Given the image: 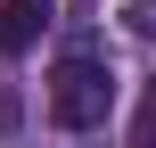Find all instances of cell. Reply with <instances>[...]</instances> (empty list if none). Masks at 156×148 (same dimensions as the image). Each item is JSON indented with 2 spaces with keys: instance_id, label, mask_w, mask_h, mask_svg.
I'll return each instance as SVG.
<instances>
[{
  "instance_id": "1",
  "label": "cell",
  "mask_w": 156,
  "mask_h": 148,
  "mask_svg": "<svg viewBox=\"0 0 156 148\" xmlns=\"http://www.w3.org/2000/svg\"><path fill=\"white\" fill-rule=\"evenodd\" d=\"M107 107H115V74H107L90 49L49 74V124H58V132H99Z\"/></svg>"
},
{
  "instance_id": "2",
  "label": "cell",
  "mask_w": 156,
  "mask_h": 148,
  "mask_svg": "<svg viewBox=\"0 0 156 148\" xmlns=\"http://www.w3.org/2000/svg\"><path fill=\"white\" fill-rule=\"evenodd\" d=\"M49 25H58V8H49V0H0V58H25Z\"/></svg>"
},
{
  "instance_id": "3",
  "label": "cell",
  "mask_w": 156,
  "mask_h": 148,
  "mask_svg": "<svg viewBox=\"0 0 156 148\" xmlns=\"http://www.w3.org/2000/svg\"><path fill=\"white\" fill-rule=\"evenodd\" d=\"M132 148H156V82H148V99H140V115H132Z\"/></svg>"
}]
</instances>
